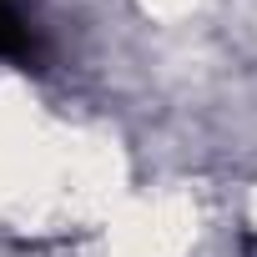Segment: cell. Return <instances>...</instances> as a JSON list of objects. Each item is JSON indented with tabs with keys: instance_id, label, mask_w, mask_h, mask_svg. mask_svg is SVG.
I'll return each instance as SVG.
<instances>
[{
	"instance_id": "6da1fadb",
	"label": "cell",
	"mask_w": 257,
	"mask_h": 257,
	"mask_svg": "<svg viewBox=\"0 0 257 257\" xmlns=\"http://www.w3.org/2000/svg\"><path fill=\"white\" fill-rule=\"evenodd\" d=\"M0 56L16 61V66H36V61H41V41H36V31L11 11V0H0Z\"/></svg>"
}]
</instances>
